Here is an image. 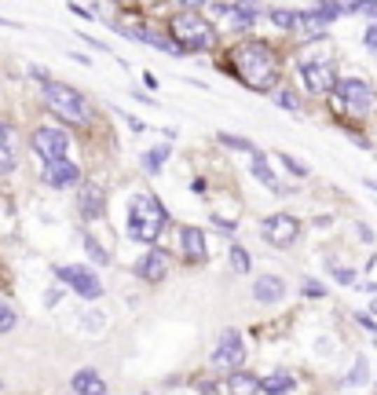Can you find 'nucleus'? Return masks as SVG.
Here are the masks:
<instances>
[{
	"instance_id": "nucleus-1",
	"label": "nucleus",
	"mask_w": 377,
	"mask_h": 395,
	"mask_svg": "<svg viewBox=\"0 0 377 395\" xmlns=\"http://www.w3.org/2000/svg\"><path fill=\"white\" fill-rule=\"evenodd\" d=\"M235 77L253 92H275L278 85V55L268 41H245L231 55Z\"/></svg>"
},
{
	"instance_id": "nucleus-2",
	"label": "nucleus",
	"mask_w": 377,
	"mask_h": 395,
	"mask_svg": "<svg viewBox=\"0 0 377 395\" xmlns=\"http://www.w3.org/2000/svg\"><path fill=\"white\" fill-rule=\"evenodd\" d=\"M169 227V209L161 205L158 194H146V190H136L128 198V216H125V235L146 245V249H154L158 238L165 235Z\"/></svg>"
},
{
	"instance_id": "nucleus-3",
	"label": "nucleus",
	"mask_w": 377,
	"mask_h": 395,
	"mask_svg": "<svg viewBox=\"0 0 377 395\" xmlns=\"http://www.w3.org/2000/svg\"><path fill=\"white\" fill-rule=\"evenodd\" d=\"M44 95V106L55 113L62 125H74V128H85L92 121V103L85 99V92H77L67 81H48L41 88Z\"/></svg>"
},
{
	"instance_id": "nucleus-4",
	"label": "nucleus",
	"mask_w": 377,
	"mask_h": 395,
	"mask_svg": "<svg viewBox=\"0 0 377 395\" xmlns=\"http://www.w3.org/2000/svg\"><path fill=\"white\" fill-rule=\"evenodd\" d=\"M169 41L179 48V52H209L212 44H217V29H212L209 19L194 11H179L169 19Z\"/></svg>"
},
{
	"instance_id": "nucleus-5",
	"label": "nucleus",
	"mask_w": 377,
	"mask_h": 395,
	"mask_svg": "<svg viewBox=\"0 0 377 395\" xmlns=\"http://www.w3.org/2000/svg\"><path fill=\"white\" fill-rule=\"evenodd\" d=\"M334 103H337L341 113H348V118H366L377 106V92L363 77H341L337 88H334Z\"/></svg>"
},
{
	"instance_id": "nucleus-6",
	"label": "nucleus",
	"mask_w": 377,
	"mask_h": 395,
	"mask_svg": "<svg viewBox=\"0 0 377 395\" xmlns=\"http://www.w3.org/2000/svg\"><path fill=\"white\" fill-rule=\"evenodd\" d=\"M55 278L67 289H74L81 300H100V296L107 293L103 278L95 275L92 268H85V263H62V268H55Z\"/></svg>"
},
{
	"instance_id": "nucleus-7",
	"label": "nucleus",
	"mask_w": 377,
	"mask_h": 395,
	"mask_svg": "<svg viewBox=\"0 0 377 395\" xmlns=\"http://www.w3.org/2000/svg\"><path fill=\"white\" fill-rule=\"evenodd\" d=\"M29 146H34V154H37L44 165H55V161H67V154H70V136H67V128L41 125V128H34V136H29Z\"/></svg>"
},
{
	"instance_id": "nucleus-8",
	"label": "nucleus",
	"mask_w": 377,
	"mask_h": 395,
	"mask_svg": "<svg viewBox=\"0 0 377 395\" xmlns=\"http://www.w3.org/2000/svg\"><path fill=\"white\" fill-rule=\"evenodd\" d=\"M209 362H212V370H217V373H227V377L242 370V362H245V344H242V333H238V329H224L220 340H217V348H212V355H209Z\"/></svg>"
},
{
	"instance_id": "nucleus-9",
	"label": "nucleus",
	"mask_w": 377,
	"mask_h": 395,
	"mask_svg": "<svg viewBox=\"0 0 377 395\" xmlns=\"http://www.w3.org/2000/svg\"><path fill=\"white\" fill-rule=\"evenodd\" d=\"M297 74H301V85L311 95H334L337 81H341L337 70H334V62H326V59H301Z\"/></svg>"
},
{
	"instance_id": "nucleus-10",
	"label": "nucleus",
	"mask_w": 377,
	"mask_h": 395,
	"mask_svg": "<svg viewBox=\"0 0 377 395\" xmlns=\"http://www.w3.org/2000/svg\"><path fill=\"white\" fill-rule=\"evenodd\" d=\"M260 238L275 249H289L301 238V220L289 216V212H271V216L260 220Z\"/></svg>"
},
{
	"instance_id": "nucleus-11",
	"label": "nucleus",
	"mask_w": 377,
	"mask_h": 395,
	"mask_svg": "<svg viewBox=\"0 0 377 395\" xmlns=\"http://www.w3.org/2000/svg\"><path fill=\"white\" fill-rule=\"evenodd\" d=\"M169 268H172L169 249H158V245H154V249L139 253V260L132 263V275L139 278V282H146V286H158V282H165Z\"/></svg>"
},
{
	"instance_id": "nucleus-12",
	"label": "nucleus",
	"mask_w": 377,
	"mask_h": 395,
	"mask_svg": "<svg viewBox=\"0 0 377 395\" xmlns=\"http://www.w3.org/2000/svg\"><path fill=\"white\" fill-rule=\"evenodd\" d=\"M44 187H52V190H67V187H77L81 183V165L77 161H55V165H44Z\"/></svg>"
},
{
	"instance_id": "nucleus-13",
	"label": "nucleus",
	"mask_w": 377,
	"mask_h": 395,
	"mask_svg": "<svg viewBox=\"0 0 377 395\" xmlns=\"http://www.w3.org/2000/svg\"><path fill=\"white\" fill-rule=\"evenodd\" d=\"M77 212H81V220L85 223H95V220H103V212H107V194L103 187H95V183H85L77 194Z\"/></svg>"
},
{
	"instance_id": "nucleus-14",
	"label": "nucleus",
	"mask_w": 377,
	"mask_h": 395,
	"mask_svg": "<svg viewBox=\"0 0 377 395\" xmlns=\"http://www.w3.org/2000/svg\"><path fill=\"white\" fill-rule=\"evenodd\" d=\"M179 253H184L191 263H202V260H209L205 230H202V227H194V223H184V227H179Z\"/></svg>"
},
{
	"instance_id": "nucleus-15",
	"label": "nucleus",
	"mask_w": 377,
	"mask_h": 395,
	"mask_svg": "<svg viewBox=\"0 0 377 395\" xmlns=\"http://www.w3.org/2000/svg\"><path fill=\"white\" fill-rule=\"evenodd\" d=\"M114 29L121 33V37H128V41H139V44H151V48H158V52H165V55H184L179 48L169 41V37H161V33H154V29H139V26H121V22H114Z\"/></svg>"
},
{
	"instance_id": "nucleus-16",
	"label": "nucleus",
	"mask_w": 377,
	"mask_h": 395,
	"mask_svg": "<svg viewBox=\"0 0 377 395\" xmlns=\"http://www.w3.org/2000/svg\"><path fill=\"white\" fill-rule=\"evenodd\" d=\"M286 293H289V286H286L278 275H260L256 282H253V296H256V304H282V300H286Z\"/></svg>"
},
{
	"instance_id": "nucleus-17",
	"label": "nucleus",
	"mask_w": 377,
	"mask_h": 395,
	"mask_svg": "<svg viewBox=\"0 0 377 395\" xmlns=\"http://www.w3.org/2000/svg\"><path fill=\"white\" fill-rule=\"evenodd\" d=\"M19 169V151H15V132L8 121H0V176H11Z\"/></svg>"
},
{
	"instance_id": "nucleus-18",
	"label": "nucleus",
	"mask_w": 377,
	"mask_h": 395,
	"mask_svg": "<svg viewBox=\"0 0 377 395\" xmlns=\"http://www.w3.org/2000/svg\"><path fill=\"white\" fill-rule=\"evenodd\" d=\"M249 172L260 179V183H264L271 194H278V198H286L289 194V187H282V183H278V176H275V169H271V165H268V158L264 154H253V161H249Z\"/></svg>"
},
{
	"instance_id": "nucleus-19",
	"label": "nucleus",
	"mask_w": 377,
	"mask_h": 395,
	"mask_svg": "<svg viewBox=\"0 0 377 395\" xmlns=\"http://www.w3.org/2000/svg\"><path fill=\"white\" fill-rule=\"evenodd\" d=\"M70 384H74L77 395H107V381L100 377V370H92V366H81Z\"/></svg>"
},
{
	"instance_id": "nucleus-20",
	"label": "nucleus",
	"mask_w": 377,
	"mask_h": 395,
	"mask_svg": "<svg viewBox=\"0 0 377 395\" xmlns=\"http://www.w3.org/2000/svg\"><path fill=\"white\" fill-rule=\"evenodd\" d=\"M293 388H297V377H293L289 370H275L268 377H260V391L264 395H289Z\"/></svg>"
},
{
	"instance_id": "nucleus-21",
	"label": "nucleus",
	"mask_w": 377,
	"mask_h": 395,
	"mask_svg": "<svg viewBox=\"0 0 377 395\" xmlns=\"http://www.w3.org/2000/svg\"><path fill=\"white\" fill-rule=\"evenodd\" d=\"M172 158V146L169 143H158V146H151V151H143V158H139V165H143V172L146 176H158L161 169H165V161Z\"/></svg>"
},
{
	"instance_id": "nucleus-22",
	"label": "nucleus",
	"mask_w": 377,
	"mask_h": 395,
	"mask_svg": "<svg viewBox=\"0 0 377 395\" xmlns=\"http://www.w3.org/2000/svg\"><path fill=\"white\" fill-rule=\"evenodd\" d=\"M227 15H231V26L235 29H253L256 19L264 15V8H260V4H231V8H227Z\"/></svg>"
},
{
	"instance_id": "nucleus-23",
	"label": "nucleus",
	"mask_w": 377,
	"mask_h": 395,
	"mask_svg": "<svg viewBox=\"0 0 377 395\" xmlns=\"http://www.w3.org/2000/svg\"><path fill=\"white\" fill-rule=\"evenodd\" d=\"M227 388H231V395H260V377H253L249 370H238L227 377Z\"/></svg>"
},
{
	"instance_id": "nucleus-24",
	"label": "nucleus",
	"mask_w": 377,
	"mask_h": 395,
	"mask_svg": "<svg viewBox=\"0 0 377 395\" xmlns=\"http://www.w3.org/2000/svg\"><path fill=\"white\" fill-rule=\"evenodd\" d=\"M85 253H88L95 263H100V268H110V263H114V256L107 253V245L95 238V235H85Z\"/></svg>"
},
{
	"instance_id": "nucleus-25",
	"label": "nucleus",
	"mask_w": 377,
	"mask_h": 395,
	"mask_svg": "<svg viewBox=\"0 0 377 395\" xmlns=\"http://www.w3.org/2000/svg\"><path fill=\"white\" fill-rule=\"evenodd\" d=\"M227 260H231V271H238V275H249V268H253V256H249L245 245H231V249H227Z\"/></svg>"
},
{
	"instance_id": "nucleus-26",
	"label": "nucleus",
	"mask_w": 377,
	"mask_h": 395,
	"mask_svg": "<svg viewBox=\"0 0 377 395\" xmlns=\"http://www.w3.org/2000/svg\"><path fill=\"white\" fill-rule=\"evenodd\" d=\"M326 271H330V278L341 282V286H359V271L355 268H341L337 260H326Z\"/></svg>"
},
{
	"instance_id": "nucleus-27",
	"label": "nucleus",
	"mask_w": 377,
	"mask_h": 395,
	"mask_svg": "<svg viewBox=\"0 0 377 395\" xmlns=\"http://www.w3.org/2000/svg\"><path fill=\"white\" fill-rule=\"evenodd\" d=\"M268 19H271V26H278V29H297V11H289V8H268Z\"/></svg>"
},
{
	"instance_id": "nucleus-28",
	"label": "nucleus",
	"mask_w": 377,
	"mask_h": 395,
	"mask_svg": "<svg viewBox=\"0 0 377 395\" xmlns=\"http://www.w3.org/2000/svg\"><path fill=\"white\" fill-rule=\"evenodd\" d=\"M370 381V362H366V355H359L355 362H352V370H348V377H344V384H366Z\"/></svg>"
},
{
	"instance_id": "nucleus-29",
	"label": "nucleus",
	"mask_w": 377,
	"mask_h": 395,
	"mask_svg": "<svg viewBox=\"0 0 377 395\" xmlns=\"http://www.w3.org/2000/svg\"><path fill=\"white\" fill-rule=\"evenodd\" d=\"M217 143H224V146H231V151H242V154H260L256 151V146L249 143V139H242V136H231V132H220V136H217Z\"/></svg>"
},
{
	"instance_id": "nucleus-30",
	"label": "nucleus",
	"mask_w": 377,
	"mask_h": 395,
	"mask_svg": "<svg viewBox=\"0 0 377 395\" xmlns=\"http://www.w3.org/2000/svg\"><path fill=\"white\" fill-rule=\"evenodd\" d=\"M278 161H282V165H286V172H289V176H297V179H308V176H311L308 165H304V161H297L293 154H278Z\"/></svg>"
},
{
	"instance_id": "nucleus-31",
	"label": "nucleus",
	"mask_w": 377,
	"mask_h": 395,
	"mask_svg": "<svg viewBox=\"0 0 377 395\" xmlns=\"http://www.w3.org/2000/svg\"><path fill=\"white\" fill-rule=\"evenodd\" d=\"M15 322H19V315H15V307L0 300V333H11Z\"/></svg>"
},
{
	"instance_id": "nucleus-32",
	"label": "nucleus",
	"mask_w": 377,
	"mask_h": 395,
	"mask_svg": "<svg viewBox=\"0 0 377 395\" xmlns=\"http://www.w3.org/2000/svg\"><path fill=\"white\" fill-rule=\"evenodd\" d=\"M275 103L282 106V110H289V113H293V110H301V99L293 95L289 88H278V92H275Z\"/></svg>"
},
{
	"instance_id": "nucleus-33",
	"label": "nucleus",
	"mask_w": 377,
	"mask_h": 395,
	"mask_svg": "<svg viewBox=\"0 0 377 395\" xmlns=\"http://www.w3.org/2000/svg\"><path fill=\"white\" fill-rule=\"evenodd\" d=\"M304 296H326V286H319L315 278H304V286H301Z\"/></svg>"
},
{
	"instance_id": "nucleus-34",
	"label": "nucleus",
	"mask_w": 377,
	"mask_h": 395,
	"mask_svg": "<svg viewBox=\"0 0 377 395\" xmlns=\"http://www.w3.org/2000/svg\"><path fill=\"white\" fill-rule=\"evenodd\" d=\"M363 44H366L370 52L377 55V26H373V22H370V26H366V33H363Z\"/></svg>"
},
{
	"instance_id": "nucleus-35",
	"label": "nucleus",
	"mask_w": 377,
	"mask_h": 395,
	"mask_svg": "<svg viewBox=\"0 0 377 395\" xmlns=\"http://www.w3.org/2000/svg\"><path fill=\"white\" fill-rule=\"evenodd\" d=\"M355 322L363 326V329H370V333H377V319H373V315H366V311H359V315H355Z\"/></svg>"
},
{
	"instance_id": "nucleus-36",
	"label": "nucleus",
	"mask_w": 377,
	"mask_h": 395,
	"mask_svg": "<svg viewBox=\"0 0 377 395\" xmlns=\"http://www.w3.org/2000/svg\"><path fill=\"white\" fill-rule=\"evenodd\" d=\"M355 235H359V242H366V245H373V238H377L366 223H355Z\"/></svg>"
},
{
	"instance_id": "nucleus-37",
	"label": "nucleus",
	"mask_w": 377,
	"mask_h": 395,
	"mask_svg": "<svg viewBox=\"0 0 377 395\" xmlns=\"http://www.w3.org/2000/svg\"><path fill=\"white\" fill-rule=\"evenodd\" d=\"M212 223H217V230H224V235H235V220H224V216H212Z\"/></svg>"
},
{
	"instance_id": "nucleus-38",
	"label": "nucleus",
	"mask_w": 377,
	"mask_h": 395,
	"mask_svg": "<svg viewBox=\"0 0 377 395\" xmlns=\"http://www.w3.org/2000/svg\"><path fill=\"white\" fill-rule=\"evenodd\" d=\"M29 77H34V81H41V88L48 85V81H52V77H48V70H44V66H29Z\"/></svg>"
},
{
	"instance_id": "nucleus-39",
	"label": "nucleus",
	"mask_w": 377,
	"mask_h": 395,
	"mask_svg": "<svg viewBox=\"0 0 377 395\" xmlns=\"http://www.w3.org/2000/svg\"><path fill=\"white\" fill-rule=\"evenodd\" d=\"M217 391H220V384H217V381H205V377L198 381V395H217Z\"/></svg>"
},
{
	"instance_id": "nucleus-40",
	"label": "nucleus",
	"mask_w": 377,
	"mask_h": 395,
	"mask_svg": "<svg viewBox=\"0 0 377 395\" xmlns=\"http://www.w3.org/2000/svg\"><path fill=\"white\" fill-rule=\"evenodd\" d=\"M74 15H85V19H95V8H85V4H70Z\"/></svg>"
},
{
	"instance_id": "nucleus-41",
	"label": "nucleus",
	"mask_w": 377,
	"mask_h": 395,
	"mask_svg": "<svg viewBox=\"0 0 377 395\" xmlns=\"http://www.w3.org/2000/svg\"><path fill=\"white\" fill-rule=\"evenodd\" d=\"M125 121H128V128H132V132H143V128H146L139 118H125Z\"/></svg>"
},
{
	"instance_id": "nucleus-42",
	"label": "nucleus",
	"mask_w": 377,
	"mask_h": 395,
	"mask_svg": "<svg viewBox=\"0 0 377 395\" xmlns=\"http://www.w3.org/2000/svg\"><path fill=\"white\" fill-rule=\"evenodd\" d=\"M132 99H139V103H151V106H158V103H154V99L146 95V92H132Z\"/></svg>"
},
{
	"instance_id": "nucleus-43",
	"label": "nucleus",
	"mask_w": 377,
	"mask_h": 395,
	"mask_svg": "<svg viewBox=\"0 0 377 395\" xmlns=\"http://www.w3.org/2000/svg\"><path fill=\"white\" fill-rule=\"evenodd\" d=\"M0 26H8V29H19V22H11V19H0Z\"/></svg>"
},
{
	"instance_id": "nucleus-44",
	"label": "nucleus",
	"mask_w": 377,
	"mask_h": 395,
	"mask_svg": "<svg viewBox=\"0 0 377 395\" xmlns=\"http://www.w3.org/2000/svg\"><path fill=\"white\" fill-rule=\"evenodd\" d=\"M370 315L377 319V296H373V300H370Z\"/></svg>"
},
{
	"instance_id": "nucleus-45",
	"label": "nucleus",
	"mask_w": 377,
	"mask_h": 395,
	"mask_svg": "<svg viewBox=\"0 0 377 395\" xmlns=\"http://www.w3.org/2000/svg\"><path fill=\"white\" fill-rule=\"evenodd\" d=\"M143 395H151V391H143Z\"/></svg>"
},
{
	"instance_id": "nucleus-46",
	"label": "nucleus",
	"mask_w": 377,
	"mask_h": 395,
	"mask_svg": "<svg viewBox=\"0 0 377 395\" xmlns=\"http://www.w3.org/2000/svg\"><path fill=\"white\" fill-rule=\"evenodd\" d=\"M373 395H377V388H373Z\"/></svg>"
}]
</instances>
